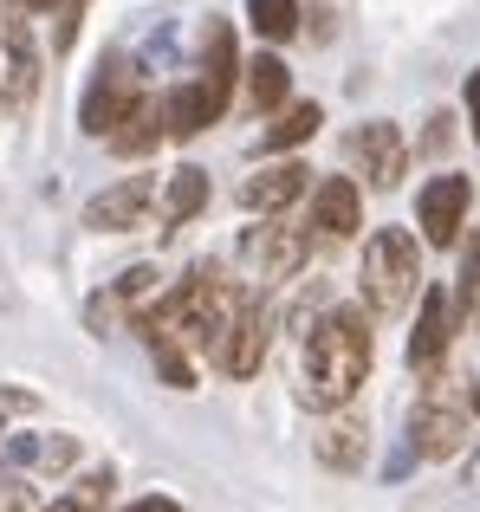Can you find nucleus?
<instances>
[{
    "label": "nucleus",
    "instance_id": "nucleus-1",
    "mask_svg": "<svg viewBox=\"0 0 480 512\" xmlns=\"http://www.w3.org/2000/svg\"><path fill=\"white\" fill-rule=\"evenodd\" d=\"M370 376V331L357 305L325 312L305 331V357H299V396L312 409H344Z\"/></svg>",
    "mask_w": 480,
    "mask_h": 512
},
{
    "label": "nucleus",
    "instance_id": "nucleus-2",
    "mask_svg": "<svg viewBox=\"0 0 480 512\" xmlns=\"http://www.w3.org/2000/svg\"><path fill=\"white\" fill-rule=\"evenodd\" d=\"M234 33H228V20H208L202 26V65H195V78L189 85H176L163 98V130L176 143H189V137H202L208 124H221V111H228V91H234Z\"/></svg>",
    "mask_w": 480,
    "mask_h": 512
},
{
    "label": "nucleus",
    "instance_id": "nucleus-3",
    "mask_svg": "<svg viewBox=\"0 0 480 512\" xmlns=\"http://www.w3.org/2000/svg\"><path fill=\"white\" fill-rule=\"evenodd\" d=\"M416 292H422V253H416V240H409L403 227H377L370 247H364V299H370V312L396 318V312H409Z\"/></svg>",
    "mask_w": 480,
    "mask_h": 512
},
{
    "label": "nucleus",
    "instance_id": "nucleus-4",
    "mask_svg": "<svg viewBox=\"0 0 480 512\" xmlns=\"http://www.w3.org/2000/svg\"><path fill=\"white\" fill-rule=\"evenodd\" d=\"M468 415L474 402L468 396H442V389H429L416 409V422H409V448L422 454V461H448V454L468 448Z\"/></svg>",
    "mask_w": 480,
    "mask_h": 512
},
{
    "label": "nucleus",
    "instance_id": "nucleus-5",
    "mask_svg": "<svg viewBox=\"0 0 480 512\" xmlns=\"http://www.w3.org/2000/svg\"><path fill=\"white\" fill-rule=\"evenodd\" d=\"M137 98H143L137 65H130L124 52H111V59L98 65V78L85 85V104H78V124H85V137H104V130H111V124H117V117H124Z\"/></svg>",
    "mask_w": 480,
    "mask_h": 512
},
{
    "label": "nucleus",
    "instance_id": "nucleus-6",
    "mask_svg": "<svg viewBox=\"0 0 480 512\" xmlns=\"http://www.w3.org/2000/svg\"><path fill=\"white\" fill-rule=\"evenodd\" d=\"M266 344H273V312H266L260 292H247L240 312H234V325L221 331V344H215V363L228 376H253V370H260V357H266Z\"/></svg>",
    "mask_w": 480,
    "mask_h": 512
},
{
    "label": "nucleus",
    "instance_id": "nucleus-7",
    "mask_svg": "<svg viewBox=\"0 0 480 512\" xmlns=\"http://www.w3.org/2000/svg\"><path fill=\"white\" fill-rule=\"evenodd\" d=\"M240 260L253 266L260 279H292L305 260H312V227H286V221H266L240 240Z\"/></svg>",
    "mask_w": 480,
    "mask_h": 512
},
{
    "label": "nucleus",
    "instance_id": "nucleus-8",
    "mask_svg": "<svg viewBox=\"0 0 480 512\" xmlns=\"http://www.w3.org/2000/svg\"><path fill=\"white\" fill-rule=\"evenodd\" d=\"M39 91V52H33V33L26 20L0 13V111H26Z\"/></svg>",
    "mask_w": 480,
    "mask_h": 512
},
{
    "label": "nucleus",
    "instance_id": "nucleus-9",
    "mask_svg": "<svg viewBox=\"0 0 480 512\" xmlns=\"http://www.w3.org/2000/svg\"><path fill=\"white\" fill-rule=\"evenodd\" d=\"M150 201H156V175H124V182L98 188L85 201V227L91 234H130V227H143Z\"/></svg>",
    "mask_w": 480,
    "mask_h": 512
},
{
    "label": "nucleus",
    "instance_id": "nucleus-10",
    "mask_svg": "<svg viewBox=\"0 0 480 512\" xmlns=\"http://www.w3.org/2000/svg\"><path fill=\"white\" fill-rule=\"evenodd\" d=\"M468 201H474V182H468V175H435V182L422 188L416 214H422V234H429V247H455L461 221H468Z\"/></svg>",
    "mask_w": 480,
    "mask_h": 512
},
{
    "label": "nucleus",
    "instance_id": "nucleus-11",
    "mask_svg": "<svg viewBox=\"0 0 480 512\" xmlns=\"http://www.w3.org/2000/svg\"><path fill=\"white\" fill-rule=\"evenodd\" d=\"M351 156L364 163L370 188H396V182H403V169H409V143H403V130H396V124L351 130Z\"/></svg>",
    "mask_w": 480,
    "mask_h": 512
},
{
    "label": "nucleus",
    "instance_id": "nucleus-12",
    "mask_svg": "<svg viewBox=\"0 0 480 512\" xmlns=\"http://www.w3.org/2000/svg\"><path fill=\"white\" fill-rule=\"evenodd\" d=\"M357 221H364V201H357V182L351 175H325V182L312 188V227L331 240L357 234Z\"/></svg>",
    "mask_w": 480,
    "mask_h": 512
},
{
    "label": "nucleus",
    "instance_id": "nucleus-13",
    "mask_svg": "<svg viewBox=\"0 0 480 512\" xmlns=\"http://www.w3.org/2000/svg\"><path fill=\"white\" fill-rule=\"evenodd\" d=\"M416 299H422V318H416V331H409V363H416V370H435L442 350H448V338H455V325H448V292L422 286Z\"/></svg>",
    "mask_w": 480,
    "mask_h": 512
},
{
    "label": "nucleus",
    "instance_id": "nucleus-14",
    "mask_svg": "<svg viewBox=\"0 0 480 512\" xmlns=\"http://www.w3.org/2000/svg\"><path fill=\"white\" fill-rule=\"evenodd\" d=\"M364 448H370V435H364L357 415H331V422L312 435V454L331 467V474H357V467H364Z\"/></svg>",
    "mask_w": 480,
    "mask_h": 512
},
{
    "label": "nucleus",
    "instance_id": "nucleus-15",
    "mask_svg": "<svg viewBox=\"0 0 480 512\" xmlns=\"http://www.w3.org/2000/svg\"><path fill=\"white\" fill-rule=\"evenodd\" d=\"M163 137H169V130H163V104H156V98H137L111 130H104V143H111L117 156H150Z\"/></svg>",
    "mask_w": 480,
    "mask_h": 512
},
{
    "label": "nucleus",
    "instance_id": "nucleus-16",
    "mask_svg": "<svg viewBox=\"0 0 480 512\" xmlns=\"http://www.w3.org/2000/svg\"><path fill=\"white\" fill-rule=\"evenodd\" d=\"M299 195H305V169L299 163H273V169H260V175L240 182V201H247L253 214H279V208H292Z\"/></svg>",
    "mask_w": 480,
    "mask_h": 512
},
{
    "label": "nucleus",
    "instance_id": "nucleus-17",
    "mask_svg": "<svg viewBox=\"0 0 480 512\" xmlns=\"http://www.w3.org/2000/svg\"><path fill=\"white\" fill-rule=\"evenodd\" d=\"M202 208H208V175L195 163H182L176 175H169V188H163V221L182 227V221H195Z\"/></svg>",
    "mask_w": 480,
    "mask_h": 512
},
{
    "label": "nucleus",
    "instance_id": "nucleus-18",
    "mask_svg": "<svg viewBox=\"0 0 480 512\" xmlns=\"http://www.w3.org/2000/svg\"><path fill=\"white\" fill-rule=\"evenodd\" d=\"M7 461L13 467H46V474H65L78 461V441L59 435V441H33V435H13L7 441Z\"/></svg>",
    "mask_w": 480,
    "mask_h": 512
},
{
    "label": "nucleus",
    "instance_id": "nucleus-19",
    "mask_svg": "<svg viewBox=\"0 0 480 512\" xmlns=\"http://www.w3.org/2000/svg\"><path fill=\"white\" fill-rule=\"evenodd\" d=\"M318 124H325V111H318L312 98H305V104H286V111H279V124H266L260 150H292V143H305Z\"/></svg>",
    "mask_w": 480,
    "mask_h": 512
},
{
    "label": "nucleus",
    "instance_id": "nucleus-20",
    "mask_svg": "<svg viewBox=\"0 0 480 512\" xmlns=\"http://www.w3.org/2000/svg\"><path fill=\"white\" fill-rule=\"evenodd\" d=\"M286 91H292L286 59H253L247 65V98H253V111H279V104H286Z\"/></svg>",
    "mask_w": 480,
    "mask_h": 512
},
{
    "label": "nucleus",
    "instance_id": "nucleus-21",
    "mask_svg": "<svg viewBox=\"0 0 480 512\" xmlns=\"http://www.w3.org/2000/svg\"><path fill=\"white\" fill-rule=\"evenodd\" d=\"M247 20L260 39H292L299 33V0H247Z\"/></svg>",
    "mask_w": 480,
    "mask_h": 512
},
{
    "label": "nucleus",
    "instance_id": "nucleus-22",
    "mask_svg": "<svg viewBox=\"0 0 480 512\" xmlns=\"http://www.w3.org/2000/svg\"><path fill=\"white\" fill-rule=\"evenodd\" d=\"M143 344H150V357H156V370H163L169 389H195V370H189V357H182L176 338H143Z\"/></svg>",
    "mask_w": 480,
    "mask_h": 512
},
{
    "label": "nucleus",
    "instance_id": "nucleus-23",
    "mask_svg": "<svg viewBox=\"0 0 480 512\" xmlns=\"http://www.w3.org/2000/svg\"><path fill=\"white\" fill-rule=\"evenodd\" d=\"M104 500H111V467H104V474H85L59 506H46V512H104Z\"/></svg>",
    "mask_w": 480,
    "mask_h": 512
},
{
    "label": "nucleus",
    "instance_id": "nucleus-24",
    "mask_svg": "<svg viewBox=\"0 0 480 512\" xmlns=\"http://www.w3.org/2000/svg\"><path fill=\"white\" fill-rule=\"evenodd\" d=\"M0 512H33V487H20V480H0Z\"/></svg>",
    "mask_w": 480,
    "mask_h": 512
},
{
    "label": "nucleus",
    "instance_id": "nucleus-25",
    "mask_svg": "<svg viewBox=\"0 0 480 512\" xmlns=\"http://www.w3.org/2000/svg\"><path fill=\"white\" fill-rule=\"evenodd\" d=\"M448 137H455V117H429V150H448Z\"/></svg>",
    "mask_w": 480,
    "mask_h": 512
},
{
    "label": "nucleus",
    "instance_id": "nucleus-26",
    "mask_svg": "<svg viewBox=\"0 0 480 512\" xmlns=\"http://www.w3.org/2000/svg\"><path fill=\"white\" fill-rule=\"evenodd\" d=\"M78 13H85V0H72V7H65V20H59V52L72 46V33H78Z\"/></svg>",
    "mask_w": 480,
    "mask_h": 512
},
{
    "label": "nucleus",
    "instance_id": "nucleus-27",
    "mask_svg": "<svg viewBox=\"0 0 480 512\" xmlns=\"http://www.w3.org/2000/svg\"><path fill=\"white\" fill-rule=\"evenodd\" d=\"M468 117H474V137H480V72H468Z\"/></svg>",
    "mask_w": 480,
    "mask_h": 512
},
{
    "label": "nucleus",
    "instance_id": "nucleus-28",
    "mask_svg": "<svg viewBox=\"0 0 480 512\" xmlns=\"http://www.w3.org/2000/svg\"><path fill=\"white\" fill-rule=\"evenodd\" d=\"M130 512H182V506H176V500H163V493H156V500H137Z\"/></svg>",
    "mask_w": 480,
    "mask_h": 512
},
{
    "label": "nucleus",
    "instance_id": "nucleus-29",
    "mask_svg": "<svg viewBox=\"0 0 480 512\" xmlns=\"http://www.w3.org/2000/svg\"><path fill=\"white\" fill-rule=\"evenodd\" d=\"M13 7H59V0H13Z\"/></svg>",
    "mask_w": 480,
    "mask_h": 512
},
{
    "label": "nucleus",
    "instance_id": "nucleus-30",
    "mask_svg": "<svg viewBox=\"0 0 480 512\" xmlns=\"http://www.w3.org/2000/svg\"><path fill=\"white\" fill-rule=\"evenodd\" d=\"M0 435H7V428H0Z\"/></svg>",
    "mask_w": 480,
    "mask_h": 512
}]
</instances>
